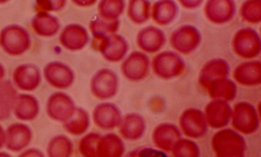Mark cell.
<instances>
[{"instance_id": "28", "label": "cell", "mask_w": 261, "mask_h": 157, "mask_svg": "<svg viewBox=\"0 0 261 157\" xmlns=\"http://www.w3.org/2000/svg\"><path fill=\"white\" fill-rule=\"evenodd\" d=\"M89 115L81 108H76L73 116L64 122V127L72 135H80L85 132L89 127Z\"/></svg>"}, {"instance_id": "19", "label": "cell", "mask_w": 261, "mask_h": 157, "mask_svg": "<svg viewBox=\"0 0 261 157\" xmlns=\"http://www.w3.org/2000/svg\"><path fill=\"white\" fill-rule=\"evenodd\" d=\"M233 78L244 86H256L261 83V63L249 60L240 64L233 72Z\"/></svg>"}, {"instance_id": "39", "label": "cell", "mask_w": 261, "mask_h": 157, "mask_svg": "<svg viewBox=\"0 0 261 157\" xmlns=\"http://www.w3.org/2000/svg\"><path fill=\"white\" fill-rule=\"evenodd\" d=\"M179 4L185 7V9H197L202 5V2L201 1H179Z\"/></svg>"}, {"instance_id": "10", "label": "cell", "mask_w": 261, "mask_h": 157, "mask_svg": "<svg viewBox=\"0 0 261 157\" xmlns=\"http://www.w3.org/2000/svg\"><path fill=\"white\" fill-rule=\"evenodd\" d=\"M43 75L47 83L57 89H67L74 82V73L67 65L59 61H53L46 65Z\"/></svg>"}, {"instance_id": "15", "label": "cell", "mask_w": 261, "mask_h": 157, "mask_svg": "<svg viewBox=\"0 0 261 157\" xmlns=\"http://www.w3.org/2000/svg\"><path fill=\"white\" fill-rule=\"evenodd\" d=\"M92 118L98 127L111 130L119 127L122 117L119 108L115 104L102 103L94 108Z\"/></svg>"}, {"instance_id": "38", "label": "cell", "mask_w": 261, "mask_h": 157, "mask_svg": "<svg viewBox=\"0 0 261 157\" xmlns=\"http://www.w3.org/2000/svg\"><path fill=\"white\" fill-rule=\"evenodd\" d=\"M18 157H44V155L38 149L31 148L23 151Z\"/></svg>"}, {"instance_id": "20", "label": "cell", "mask_w": 261, "mask_h": 157, "mask_svg": "<svg viewBox=\"0 0 261 157\" xmlns=\"http://www.w3.org/2000/svg\"><path fill=\"white\" fill-rule=\"evenodd\" d=\"M229 65L224 59H212L206 62L199 74V83L206 88L208 84L215 80L228 78Z\"/></svg>"}, {"instance_id": "43", "label": "cell", "mask_w": 261, "mask_h": 157, "mask_svg": "<svg viewBox=\"0 0 261 157\" xmlns=\"http://www.w3.org/2000/svg\"><path fill=\"white\" fill-rule=\"evenodd\" d=\"M0 157H12L6 152H0Z\"/></svg>"}, {"instance_id": "22", "label": "cell", "mask_w": 261, "mask_h": 157, "mask_svg": "<svg viewBox=\"0 0 261 157\" xmlns=\"http://www.w3.org/2000/svg\"><path fill=\"white\" fill-rule=\"evenodd\" d=\"M31 26L35 34L41 37H53L61 29L58 18L44 12H38L35 14L31 21Z\"/></svg>"}, {"instance_id": "1", "label": "cell", "mask_w": 261, "mask_h": 157, "mask_svg": "<svg viewBox=\"0 0 261 157\" xmlns=\"http://www.w3.org/2000/svg\"><path fill=\"white\" fill-rule=\"evenodd\" d=\"M31 44V36L28 31L20 25H8L0 33V47L8 55H22L28 51Z\"/></svg>"}, {"instance_id": "5", "label": "cell", "mask_w": 261, "mask_h": 157, "mask_svg": "<svg viewBox=\"0 0 261 157\" xmlns=\"http://www.w3.org/2000/svg\"><path fill=\"white\" fill-rule=\"evenodd\" d=\"M90 87L92 94L99 100L113 98L118 90V76L113 70L102 69L94 74Z\"/></svg>"}, {"instance_id": "16", "label": "cell", "mask_w": 261, "mask_h": 157, "mask_svg": "<svg viewBox=\"0 0 261 157\" xmlns=\"http://www.w3.org/2000/svg\"><path fill=\"white\" fill-rule=\"evenodd\" d=\"M236 5L232 1H207L204 8V13L211 22L221 25L234 17Z\"/></svg>"}, {"instance_id": "17", "label": "cell", "mask_w": 261, "mask_h": 157, "mask_svg": "<svg viewBox=\"0 0 261 157\" xmlns=\"http://www.w3.org/2000/svg\"><path fill=\"white\" fill-rule=\"evenodd\" d=\"M166 36L162 29L147 26L139 31L137 36L138 47L146 53H156L165 45Z\"/></svg>"}, {"instance_id": "6", "label": "cell", "mask_w": 261, "mask_h": 157, "mask_svg": "<svg viewBox=\"0 0 261 157\" xmlns=\"http://www.w3.org/2000/svg\"><path fill=\"white\" fill-rule=\"evenodd\" d=\"M232 127L237 131L244 134L255 132L259 128V115L252 104L247 102H240L235 105L232 110Z\"/></svg>"}, {"instance_id": "13", "label": "cell", "mask_w": 261, "mask_h": 157, "mask_svg": "<svg viewBox=\"0 0 261 157\" xmlns=\"http://www.w3.org/2000/svg\"><path fill=\"white\" fill-rule=\"evenodd\" d=\"M59 40L61 46L65 49L71 51H80L88 44L89 35L83 25L70 24L61 30Z\"/></svg>"}, {"instance_id": "37", "label": "cell", "mask_w": 261, "mask_h": 157, "mask_svg": "<svg viewBox=\"0 0 261 157\" xmlns=\"http://www.w3.org/2000/svg\"><path fill=\"white\" fill-rule=\"evenodd\" d=\"M126 157H168L166 154L160 151L149 147L136 149L129 153Z\"/></svg>"}, {"instance_id": "30", "label": "cell", "mask_w": 261, "mask_h": 157, "mask_svg": "<svg viewBox=\"0 0 261 157\" xmlns=\"http://www.w3.org/2000/svg\"><path fill=\"white\" fill-rule=\"evenodd\" d=\"M151 4L148 1H130L127 6V16L137 25L146 22L150 17Z\"/></svg>"}, {"instance_id": "2", "label": "cell", "mask_w": 261, "mask_h": 157, "mask_svg": "<svg viewBox=\"0 0 261 157\" xmlns=\"http://www.w3.org/2000/svg\"><path fill=\"white\" fill-rule=\"evenodd\" d=\"M155 75L164 80L172 79L181 75L186 65L182 58L173 51H163L158 54L151 63Z\"/></svg>"}, {"instance_id": "11", "label": "cell", "mask_w": 261, "mask_h": 157, "mask_svg": "<svg viewBox=\"0 0 261 157\" xmlns=\"http://www.w3.org/2000/svg\"><path fill=\"white\" fill-rule=\"evenodd\" d=\"M179 125L187 136L199 138L207 131V123L203 112L198 108H188L179 117Z\"/></svg>"}, {"instance_id": "32", "label": "cell", "mask_w": 261, "mask_h": 157, "mask_svg": "<svg viewBox=\"0 0 261 157\" xmlns=\"http://www.w3.org/2000/svg\"><path fill=\"white\" fill-rule=\"evenodd\" d=\"M125 2L123 1H101L98 5V13L100 18L106 21H116L123 13Z\"/></svg>"}, {"instance_id": "26", "label": "cell", "mask_w": 261, "mask_h": 157, "mask_svg": "<svg viewBox=\"0 0 261 157\" xmlns=\"http://www.w3.org/2000/svg\"><path fill=\"white\" fill-rule=\"evenodd\" d=\"M18 94L10 81L0 82V120H7L13 112Z\"/></svg>"}, {"instance_id": "24", "label": "cell", "mask_w": 261, "mask_h": 157, "mask_svg": "<svg viewBox=\"0 0 261 157\" xmlns=\"http://www.w3.org/2000/svg\"><path fill=\"white\" fill-rule=\"evenodd\" d=\"M120 133L125 139L135 140L142 136L145 131V121L141 115L129 113L121 120Z\"/></svg>"}, {"instance_id": "23", "label": "cell", "mask_w": 261, "mask_h": 157, "mask_svg": "<svg viewBox=\"0 0 261 157\" xmlns=\"http://www.w3.org/2000/svg\"><path fill=\"white\" fill-rule=\"evenodd\" d=\"M208 95L212 100H220L228 102L232 101L237 96V86L228 78L215 80L208 84L206 87Z\"/></svg>"}, {"instance_id": "12", "label": "cell", "mask_w": 261, "mask_h": 157, "mask_svg": "<svg viewBox=\"0 0 261 157\" xmlns=\"http://www.w3.org/2000/svg\"><path fill=\"white\" fill-rule=\"evenodd\" d=\"M15 86L23 91H33L41 82L39 68L32 64H24L15 69L12 75Z\"/></svg>"}, {"instance_id": "40", "label": "cell", "mask_w": 261, "mask_h": 157, "mask_svg": "<svg viewBox=\"0 0 261 157\" xmlns=\"http://www.w3.org/2000/svg\"><path fill=\"white\" fill-rule=\"evenodd\" d=\"M73 3L77 6L90 7L95 5L96 2V1H77V0H75V1H73Z\"/></svg>"}, {"instance_id": "7", "label": "cell", "mask_w": 261, "mask_h": 157, "mask_svg": "<svg viewBox=\"0 0 261 157\" xmlns=\"http://www.w3.org/2000/svg\"><path fill=\"white\" fill-rule=\"evenodd\" d=\"M201 40L202 36L198 29L193 25H186L174 31L170 43L177 52L187 55L198 48Z\"/></svg>"}, {"instance_id": "25", "label": "cell", "mask_w": 261, "mask_h": 157, "mask_svg": "<svg viewBox=\"0 0 261 157\" xmlns=\"http://www.w3.org/2000/svg\"><path fill=\"white\" fill-rule=\"evenodd\" d=\"M178 7L173 1H160L154 3L151 8L150 16L159 25L171 24L177 17Z\"/></svg>"}, {"instance_id": "33", "label": "cell", "mask_w": 261, "mask_h": 157, "mask_svg": "<svg viewBox=\"0 0 261 157\" xmlns=\"http://www.w3.org/2000/svg\"><path fill=\"white\" fill-rule=\"evenodd\" d=\"M72 153V143L64 135L56 136L47 147L48 157H69Z\"/></svg>"}, {"instance_id": "21", "label": "cell", "mask_w": 261, "mask_h": 157, "mask_svg": "<svg viewBox=\"0 0 261 157\" xmlns=\"http://www.w3.org/2000/svg\"><path fill=\"white\" fill-rule=\"evenodd\" d=\"M13 112L18 120L24 121L35 120L39 115V101L32 95H18L15 102Z\"/></svg>"}, {"instance_id": "42", "label": "cell", "mask_w": 261, "mask_h": 157, "mask_svg": "<svg viewBox=\"0 0 261 157\" xmlns=\"http://www.w3.org/2000/svg\"><path fill=\"white\" fill-rule=\"evenodd\" d=\"M5 76V69L2 64L0 63V82H2Z\"/></svg>"}, {"instance_id": "44", "label": "cell", "mask_w": 261, "mask_h": 157, "mask_svg": "<svg viewBox=\"0 0 261 157\" xmlns=\"http://www.w3.org/2000/svg\"><path fill=\"white\" fill-rule=\"evenodd\" d=\"M4 3L5 2H4V1H0V5H1V4H4Z\"/></svg>"}, {"instance_id": "36", "label": "cell", "mask_w": 261, "mask_h": 157, "mask_svg": "<svg viewBox=\"0 0 261 157\" xmlns=\"http://www.w3.org/2000/svg\"><path fill=\"white\" fill-rule=\"evenodd\" d=\"M66 5V2L61 0V1H38L35 4V7L38 12H44L48 13L49 12H57L61 10Z\"/></svg>"}, {"instance_id": "4", "label": "cell", "mask_w": 261, "mask_h": 157, "mask_svg": "<svg viewBox=\"0 0 261 157\" xmlns=\"http://www.w3.org/2000/svg\"><path fill=\"white\" fill-rule=\"evenodd\" d=\"M93 40V47L107 61H120L124 59L128 51L127 41L118 34Z\"/></svg>"}, {"instance_id": "9", "label": "cell", "mask_w": 261, "mask_h": 157, "mask_svg": "<svg viewBox=\"0 0 261 157\" xmlns=\"http://www.w3.org/2000/svg\"><path fill=\"white\" fill-rule=\"evenodd\" d=\"M149 68V57L141 51H133L122 62L121 71L126 79L132 82H138L146 78Z\"/></svg>"}, {"instance_id": "29", "label": "cell", "mask_w": 261, "mask_h": 157, "mask_svg": "<svg viewBox=\"0 0 261 157\" xmlns=\"http://www.w3.org/2000/svg\"><path fill=\"white\" fill-rule=\"evenodd\" d=\"M119 21H106L100 17L93 19L90 22V30L93 39H102L109 35L116 34L119 28Z\"/></svg>"}, {"instance_id": "35", "label": "cell", "mask_w": 261, "mask_h": 157, "mask_svg": "<svg viewBox=\"0 0 261 157\" xmlns=\"http://www.w3.org/2000/svg\"><path fill=\"white\" fill-rule=\"evenodd\" d=\"M100 136L96 134H89L84 137L80 142V150L84 156L97 157V145Z\"/></svg>"}, {"instance_id": "34", "label": "cell", "mask_w": 261, "mask_h": 157, "mask_svg": "<svg viewBox=\"0 0 261 157\" xmlns=\"http://www.w3.org/2000/svg\"><path fill=\"white\" fill-rule=\"evenodd\" d=\"M241 17L246 22L257 24L261 20V3L259 1H247L241 6Z\"/></svg>"}, {"instance_id": "18", "label": "cell", "mask_w": 261, "mask_h": 157, "mask_svg": "<svg viewBox=\"0 0 261 157\" xmlns=\"http://www.w3.org/2000/svg\"><path fill=\"white\" fill-rule=\"evenodd\" d=\"M7 148L12 151H20L27 147L32 139V131L27 124L15 123L7 129Z\"/></svg>"}, {"instance_id": "3", "label": "cell", "mask_w": 261, "mask_h": 157, "mask_svg": "<svg viewBox=\"0 0 261 157\" xmlns=\"http://www.w3.org/2000/svg\"><path fill=\"white\" fill-rule=\"evenodd\" d=\"M232 45L235 54L243 59H254L261 51L259 35L251 28H244L238 31L232 39Z\"/></svg>"}, {"instance_id": "8", "label": "cell", "mask_w": 261, "mask_h": 157, "mask_svg": "<svg viewBox=\"0 0 261 157\" xmlns=\"http://www.w3.org/2000/svg\"><path fill=\"white\" fill-rule=\"evenodd\" d=\"M75 109L71 97L64 92H56L47 99L46 112L47 116L56 121L65 122L73 116Z\"/></svg>"}, {"instance_id": "14", "label": "cell", "mask_w": 261, "mask_h": 157, "mask_svg": "<svg viewBox=\"0 0 261 157\" xmlns=\"http://www.w3.org/2000/svg\"><path fill=\"white\" fill-rule=\"evenodd\" d=\"M207 125L219 129L226 127L232 116V108L228 102L220 100H213L208 103L203 112Z\"/></svg>"}, {"instance_id": "31", "label": "cell", "mask_w": 261, "mask_h": 157, "mask_svg": "<svg viewBox=\"0 0 261 157\" xmlns=\"http://www.w3.org/2000/svg\"><path fill=\"white\" fill-rule=\"evenodd\" d=\"M153 139H160L165 137L164 139L158 143V146L161 148H166V143L168 146H171L173 144L175 140H177L180 137V133L177 127L174 125L173 124H169V123H164V124H160L159 127H156L153 132Z\"/></svg>"}, {"instance_id": "27", "label": "cell", "mask_w": 261, "mask_h": 157, "mask_svg": "<svg viewBox=\"0 0 261 157\" xmlns=\"http://www.w3.org/2000/svg\"><path fill=\"white\" fill-rule=\"evenodd\" d=\"M123 143L117 135L108 134L100 137L98 142L99 157H120L123 152Z\"/></svg>"}, {"instance_id": "41", "label": "cell", "mask_w": 261, "mask_h": 157, "mask_svg": "<svg viewBox=\"0 0 261 157\" xmlns=\"http://www.w3.org/2000/svg\"><path fill=\"white\" fill-rule=\"evenodd\" d=\"M6 142V132L4 131V128L0 125V148L5 144Z\"/></svg>"}]
</instances>
